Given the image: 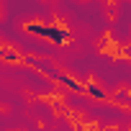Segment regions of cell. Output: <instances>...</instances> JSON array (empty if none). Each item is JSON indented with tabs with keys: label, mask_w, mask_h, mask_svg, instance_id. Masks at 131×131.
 Segmentation results:
<instances>
[{
	"label": "cell",
	"mask_w": 131,
	"mask_h": 131,
	"mask_svg": "<svg viewBox=\"0 0 131 131\" xmlns=\"http://www.w3.org/2000/svg\"><path fill=\"white\" fill-rule=\"evenodd\" d=\"M28 31H31V34H39V36H44V39H51V41H57V44H67V41H70V34H67V31L54 28V26H39V23H34V26H28Z\"/></svg>",
	"instance_id": "6da1fadb"
},
{
	"label": "cell",
	"mask_w": 131,
	"mask_h": 131,
	"mask_svg": "<svg viewBox=\"0 0 131 131\" xmlns=\"http://www.w3.org/2000/svg\"><path fill=\"white\" fill-rule=\"evenodd\" d=\"M0 51H3V49H0Z\"/></svg>",
	"instance_id": "7a4b0ae2"
}]
</instances>
